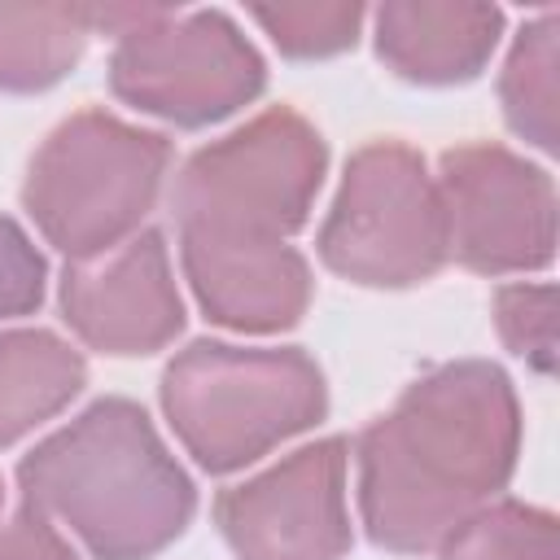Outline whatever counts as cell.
I'll list each match as a JSON object with an SVG mask.
<instances>
[{
	"label": "cell",
	"instance_id": "obj_19",
	"mask_svg": "<svg viewBox=\"0 0 560 560\" xmlns=\"http://www.w3.org/2000/svg\"><path fill=\"white\" fill-rule=\"evenodd\" d=\"M39 298H44V258L13 219H0V319L35 311Z\"/></svg>",
	"mask_w": 560,
	"mask_h": 560
},
{
	"label": "cell",
	"instance_id": "obj_16",
	"mask_svg": "<svg viewBox=\"0 0 560 560\" xmlns=\"http://www.w3.org/2000/svg\"><path fill=\"white\" fill-rule=\"evenodd\" d=\"M438 560H556V521L525 503H499L464 516Z\"/></svg>",
	"mask_w": 560,
	"mask_h": 560
},
{
	"label": "cell",
	"instance_id": "obj_9",
	"mask_svg": "<svg viewBox=\"0 0 560 560\" xmlns=\"http://www.w3.org/2000/svg\"><path fill=\"white\" fill-rule=\"evenodd\" d=\"M214 521L241 560H341L350 547L346 442L324 438L262 477L223 490Z\"/></svg>",
	"mask_w": 560,
	"mask_h": 560
},
{
	"label": "cell",
	"instance_id": "obj_6",
	"mask_svg": "<svg viewBox=\"0 0 560 560\" xmlns=\"http://www.w3.org/2000/svg\"><path fill=\"white\" fill-rule=\"evenodd\" d=\"M319 258L359 284H420L446 262L438 184L407 144H368L346 166Z\"/></svg>",
	"mask_w": 560,
	"mask_h": 560
},
{
	"label": "cell",
	"instance_id": "obj_15",
	"mask_svg": "<svg viewBox=\"0 0 560 560\" xmlns=\"http://www.w3.org/2000/svg\"><path fill=\"white\" fill-rule=\"evenodd\" d=\"M503 109L512 131H521L547 153L556 149V18L551 13L529 31H521L503 74Z\"/></svg>",
	"mask_w": 560,
	"mask_h": 560
},
{
	"label": "cell",
	"instance_id": "obj_11",
	"mask_svg": "<svg viewBox=\"0 0 560 560\" xmlns=\"http://www.w3.org/2000/svg\"><path fill=\"white\" fill-rule=\"evenodd\" d=\"M184 271L210 319L241 332L298 324L311 302V271L289 245H197L179 241Z\"/></svg>",
	"mask_w": 560,
	"mask_h": 560
},
{
	"label": "cell",
	"instance_id": "obj_13",
	"mask_svg": "<svg viewBox=\"0 0 560 560\" xmlns=\"http://www.w3.org/2000/svg\"><path fill=\"white\" fill-rule=\"evenodd\" d=\"M83 389V359L52 332L0 337V446L57 416Z\"/></svg>",
	"mask_w": 560,
	"mask_h": 560
},
{
	"label": "cell",
	"instance_id": "obj_12",
	"mask_svg": "<svg viewBox=\"0 0 560 560\" xmlns=\"http://www.w3.org/2000/svg\"><path fill=\"white\" fill-rule=\"evenodd\" d=\"M503 13L486 4H385L376 9V52L402 79L464 83L499 39Z\"/></svg>",
	"mask_w": 560,
	"mask_h": 560
},
{
	"label": "cell",
	"instance_id": "obj_17",
	"mask_svg": "<svg viewBox=\"0 0 560 560\" xmlns=\"http://www.w3.org/2000/svg\"><path fill=\"white\" fill-rule=\"evenodd\" d=\"M254 18L271 31V39L289 57H328L354 44L363 9L359 4H280V9L258 4Z\"/></svg>",
	"mask_w": 560,
	"mask_h": 560
},
{
	"label": "cell",
	"instance_id": "obj_18",
	"mask_svg": "<svg viewBox=\"0 0 560 560\" xmlns=\"http://www.w3.org/2000/svg\"><path fill=\"white\" fill-rule=\"evenodd\" d=\"M503 341L538 372L556 368V293L551 284H508L494 298Z\"/></svg>",
	"mask_w": 560,
	"mask_h": 560
},
{
	"label": "cell",
	"instance_id": "obj_4",
	"mask_svg": "<svg viewBox=\"0 0 560 560\" xmlns=\"http://www.w3.org/2000/svg\"><path fill=\"white\" fill-rule=\"evenodd\" d=\"M171 144L101 109L66 118L35 153L22 201L39 232L70 254L96 258L131 241L158 201Z\"/></svg>",
	"mask_w": 560,
	"mask_h": 560
},
{
	"label": "cell",
	"instance_id": "obj_5",
	"mask_svg": "<svg viewBox=\"0 0 560 560\" xmlns=\"http://www.w3.org/2000/svg\"><path fill=\"white\" fill-rule=\"evenodd\" d=\"M319 175L324 140L293 109H267L236 136L188 158L171 192L179 241L284 245L306 223Z\"/></svg>",
	"mask_w": 560,
	"mask_h": 560
},
{
	"label": "cell",
	"instance_id": "obj_3",
	"mask_svg": "<svg viewBox=\"0 0 560 560\" xmlns=\"http://www.w3.org/2000/svg\"><path fill=\"white\" fill-rule=\"evenodd\" d=\"M162 407L201 468L232 472L311 429L328 398L319 368L302 350L197 341L166 368Z\"/></svg>",
	"mask_w": 560,
	"mask_h": 560
},
{
	"label": "cell",
	"instance_id": "obj_8",
	"mask_svg": "<svg viewBox=\"0 0 560 560\" xmlns=\"http://www.w3.org/2000/svg\"><path fill=\"white\" fill-rule=\"evenodd\" d=\"M442 228L446 254L472 271L547 267L556 249V197L538 166L508 149L464 144L442 158Z\"/></svg>",
	"mask_w": 560,
	"mask_h": 560
},
{
	"label": "cell",
	"instance_id": "obj_21",
	"mask_svg": "<svg viewBox=\"0 0 560 560\" xmlns=\"http://www.w3.org/2000/svg\"><path fill=\"white\" fill-rule=\"evenodd\" d=\"M0 503H4V494H0Z\"/></svg>",
	"mask_w": 560,
	"mask_h": 560
},
{
	"label": "cell",
	"instance_id": "obj_10",
	"mask_svg": "<svg viewBox=\"0 0 560 560\" xmlns=\"http://www.w3.org/2000/svg\"><path fill=\"white\" fill-rule=\"evenodd\" d=\"M61 311L70 328L105 354L162 350L184 328V306L158 232H140L109 254L66 262Z\"/></svg>",
	"mask_w": 560,
	"mask_h": 560
},
{
	"label": "cell",
	"instance_id": "obj_7",
	"mask_svg": "<svg viewBox=\"0 0 560 560\" xmlns=\"http://www.w3.org/2000/svg\"><path fill=\"white\" fill-rule=\"evenodd\" d=\"M114 92L179 127H206L262 92V61L223 13L140 9L118 31Z\"/></svg>",
	"mask_w": 560,
	"mask_h": 560
},
{
	"label": "cell",
	"instance_id": "obj_1",
	"mask_svg": "<svg viewBox=\"0 0 560 560\" xmlns=\"http://www.w3.org/2000/svg\"><path fill=\"white\" fill-rule=\"evenodd\" d=\"M521 420L494 363H451L416 381L359 438V508L376 547L424 551L494 494L516 464Z\"/></svg>",
	"mask_w": 560,
	"mask_h": 560
},
{
	"label": "cell",
	"instance_id": "obj_2",
	"mask_svg": "<svg viewBox=\"0 0 560 560\" xmlns=\"http://www.w3.org/2000/svg\"><path fill=\"white\" fill-rule=\"evenodd\" d=\"M22 494L74 529L96 560H149L184 534L197 494L149 416L127 398L92 402L18 468Z\"/></svg>",
	"mask_w": 560,
	"mask_h": 560
},
{
	"label": "cell",
	"instance_id": "obj_14",
	"mask_svg": "<svg viewBox=\"0 0 560 560\" xmlns=\"http://www.w3.org/2000/svg\"><path fill=\"white\" fill-rule=\"evenodd\" d=\"M92 35L88 9H18L0 4V88L35 92L57 83Z\"/></svg>",
	"mask_w": 560,
	"mask_h": 560
},
{
	"label": "cell",
	"instance_id": "obj_20",
	"mask_svg": "<svg viewBox=\"0 0 560 560\" xmlns=\"http://www.w3.org/2000/svg\"><path fill=\"white\" fill-rule=\"evenodd\" d=\"M0 560H79V556L44 512L22 503V512L9 525H0Z\"/></svg>",
	"mask_w": 560,
	"mask_h": 560
}]
</instances>
